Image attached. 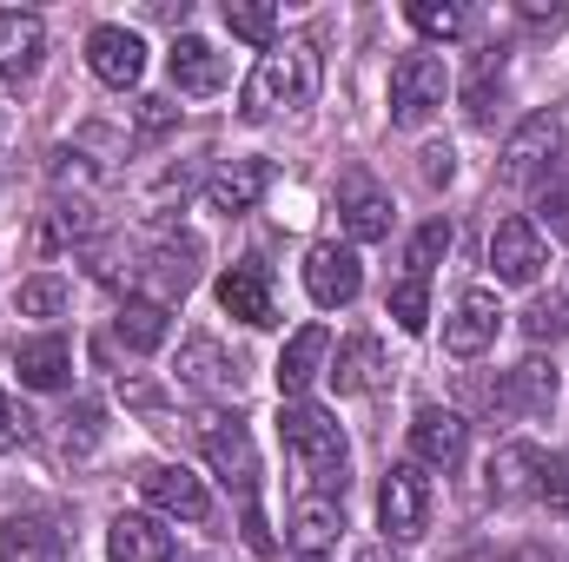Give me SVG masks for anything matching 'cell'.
Returning <instances> with one entry per match:
<instances>
[{"label": "cell", "instance_id": "obj_1", "mask_svg": "<svg viewBox=\"0 0 569 562\" xmlns=\"http://www.w3.org/2000/svg\"><path fill=\"white\" fill-rule=\"evenodd\" d=\"M318 100V47L311 40H279L259 53L252 80L239 87V113L246 120H279V113H305Z\"/></svg>", "mask_w": 569, "mask_h": 562}, {"label": "cell", "instance_id": "obj_2", "mask_svg": "<svg viewBox=\"0 0 569 562\" xmlns=\"http://www.w3.org/2000/svg\"><path fill=\"white\" fill-rule=\"evenodd\" d=\"M279 436H284V450L298 456V470L318 483V496H338V490H345L351 450H345V430H338L331 411H318V404H284Z\"/></svg>", "mask_w": 569, "mask_h": 562}, {"label": "cell", "instance_id": "obj_3", "mask_svg": "<svg viewBox=\"0 0 569 562\" xmlns=\"http://www.w3.org/2000/svg\"><path fill=\"white\" fill-rule=\"evenodd\" d=\"M443 93H450V67L437 53H405L391 67V120L398 127H425L443 107Z\"/></svg>", "mask_w": 569, "mask_h": 562}, {"label": "cell", "instance_id": "obj_4", "mask_svg": "<svg viewBox=\"0 0 569 562\" xmlns=\"http://www.w3.org/2000/svg\"><path fill=\"white\" fill-rule=\"evenodd\" d=\"M378 523L391 530V543H418L430 530V476L425 463H391L385 490H378Z\"/></svg>", "mask_w": 569, "mask_h": 562}, {"label": "cell", "instance_id": "obj_5", "mask_svg": "<svg viewBox=\"0 0 569 562\" xmlns=\"http://www.w3.org/2000/svg\"><path fill=\"white\" fill-rule=\"evenodd\" d=\"M199 436H206V456H212V470L226 476V490H239V503L252 510V496H259V450H252L246 423L239 418H206Z\"/></svg>", "mask_w": 569, "mask_h": 562}, {"label": "cell", "instance_id": "obj_6", "mask_svg": "<svg viewBox=\"0 0 569 562\" xmlns=\"http://www.w3.org/2000/svg\"><path fill=\"white\" fill-rule=\"evenodd\" d=\"M140 496L159 516H179V523H206V516H212V496H206V483H199L186 463H146Z\"/></svg>", "mask_w": 569, "mask_h": 562}, {"label": "cell", "instance_id": "obj_7", "mask_svg": "<svg viewBox=\"0 0 569 562\" xmlns=\"http://www.w3.org/2000/svg\"><path fill=\"white\" fill-rule=\"evenodd\" d=\"M219 304H226V318H239V324H279V291H272V265L266 259H239L226 279H219Z\"/></svg>", "mask_w": 569, "mask_h": 562}, {"label": "cell", "instance_id": "obj_8", "mask_svg": "<svg viewBox=\"0 0 569 562\" xmlns=\"http://www.w3.org/2000/svg\"><path fill=\"white\" fill-rule=\"evenodd\" d=\"M305 291H311V304H325V311H338V304H351L358 291H365V265H358V252L351 245H311L305 252Z\"/></svg>", "mask_w": 569, "mask_h": 562}, {"label": "cell", "instance_id": "obj_9", "mask_svg": "<svg viewBox=\"0 0 569 562\" xmlns=\"http://www.w3.org/2000/svg\"><path fill=\"white\" fill-rule=\"evenodd\" d=\"M133 279L152 284L146 298H159V304L186 298V291L199 284V239H159V245H146L140 265H133Z\"/></svg>", "mask_w": 569, "mask_h": 562}, {"label": "cell", "instance_id": "obj_10", "mask_svg": "<svg viewBox=\"0 0 569 562\" xmlns=\"http://www.w3.org/2000/svg\"><path fill=\"white\" fill-rule=\"evenodd\" d=\"M87 67H93V80L100 87H140L146 73V40L133 33V27H93L87 33Z\"/></svg>", "mask_w": 569, "mask_h": 562}, {"label": "cell", "instance_id": "obj_11", "mask_svg": "<svg viewBox=\"0 0 569 562\" xmlns=\"http://www.w3.org/2000/svg\"><path fill=\"white\" fill-rule=\"evenodd\" d=\"M543 265H550V245H543V232L530 219H503L490 232V272L503 284H537Z\"/></svg>", "mask_w": 569, "mask_h": 562}, {"label": "cell", "instance_id": "obj_12", "mask_svg": "<svg viewBox=\"0 0 569 562\" xmlns=\"http://www.w3.org/2000/svg\"><path fill=\"white\" fill-rule=\"evenodd\" d=\"M463 450H470V423L457 418V411L425 404V411L411 418V463H425V470H457Z\"/></svg>", "mask_w": 569, "mask_h": 562}, {"label": "cell", "instance_id": "obj_13", "mask_svg": "<svg viewBox=\"0 0 569 562\" xmlns=\"http://www.w3.org/2000/svg\"><path fill=\"white\" fill-rule=\"evenodd\" d=\"M338 212H345V232H351L358 245L391 239V192H385L371 172H345V179H338Z\"/></svg>", "mask_w": 569, "mask_h": 562}, {"label": "cell", "instance_id": "obj_14", "mask_svg": "<svg viewBox=\"0 0 569 562\" xmlns=\"http://www.w3.org/2000/svg\"><path fill=\"white\" fill-rule=\"evenodd\" d=\"M497 324H503V311H497V291L470 284V291L457 298V311L443 318V344H450V358H483V351L497 344Z\"/></svg>", "mask_w": 569, "mask_h": 562}, {"label": "cell", "instance_id": "obj_15", "mask_svg": "<svg viewBox=\"0 0 569 562\" xmlns=\"http://www.w3.org/2000/svg\"><path fill=\"white\" fill-rule=\"evenodd\" d=\"M563 152V127H557V113H537V120H523L510 145H503V185H537L543 179V165Z\"/></svg>", "mask_w": 569, "mask_h": 562}, {"label": "cell", "instance_id": "obj_16", "mask_svg": "<svg viewBox=\"0 0 569 562\" xmlns=\"http://www.w3.org/2000/svg\"><path fill=\"white\" fill-rule=\"evenodd\" d=\"M266 185H272V165H266V159H226V165L206 179V205H212L219 219H246V212H259Z\"/></svg>", "mask_w": 569, "mask_h": 562}, {"label": "cell", "instance_id": "obj_17", "mask_svg": "<svg viewBox=\"0 0 569 562\" xmlns=\"http://www.w3.org/2000/svg\"><path fill=\"white\" fill-rule=\"evenodd\" d=\"M490 404H497L503 418H550V404H557V364H543V358L510 364L503 384L490 391Z\"/></svg>", "mask_w": 569, "mask_h": 562}, {"label": "cell", "instance_id": "obj_18", "mask_svg": "<svg viewBox=\"0 0 569 562\" xmlns=\"http://www.w3.org/2000/svg\"><path fill=\"white\" fill-rule=\"evenodd\" d=\"M166 67H172V87L192 93V100H206V93H219V87L232 80V60H226L212 40H199V33H179L172 53H166Z\"/></svg>", "mask_w": 569, "mask_h": 562}, {"label": "cell", "instance_id": "obj_19", "mask_svg": "<svg viewBox=\"0 0 569 562\" xmlns=\"http://www.w3.org/2000/svg\"><path fill=\"white\" fill-rule=\"evenodd\" d=\"M179 384L199 391V398H239V391H246L239 358H226L212 338H192V344L179 351Z\"/></svg>", "mask_w": 569, "mask_h": 562}, {"label": "cell", "instance_id": "obj_20", "mask_svg": "<svg viewBox=\"0 0 569 562\" xmlns=\"http://www.w3.org/2000/svg\"><path fill=\"white\" fill-rule=\"evenodd\" d=\"M537 476H543V456L530 443H503L483 463V496L490 503H523V496H537Z\"/></svg>", "mask_w": 569, "mask_h": 562}, {"label": "cell", "instance_id": "obj_21", "mask_svg": "<svg viewBox=\"0 0 569 562\" xmlns=\"http://www.w3.org/2000/svg\"><path fill=\"white\" fill-rule=\"evenodd\" d=\"M0 562H67V530L53 516H7L0 523Z\"/></svg>", "mask_w": 569, "mask_h": 562}, {"label": "cell", "instance_id": "obj_22", "mask_svg": "<svg viewBox=\"0 0 569 562\" xmlns=\"http://www.w3.org/2000/svg\"><path fill=\"white\" fill-rule=\"evenodd\" d=\"M13 371H20L27 391H67V378H73V344H67L60 331L27 338V344L13 351Z\"/></svg>", "mask_w": 569, "mask_h": 562}, {"label": "cell", "instance_id": "obj_23", "mask_svg": "<svg viewBox=\"0 0 569 562\" xmlns=\"http://www.w3.org/2000/svg\"><path fill=\"white\" fill-rule=\"evenodd\" d=\"M325 358H331V331H325V324L291 331V344L279 351V391L284 398H305V391L325 378Z\"/></svg>", "mask_w": 569, "mask_h": 562}, {"label": "cell", "instance_id": "obj_24", "mask_svg": "<svg viewBox=\"0 0 569 562\" xmlns=\"http://www.w3.org/2000/svg\"><path fill=\"white\" fill-rule=\"evenodd\" d=\"M40 53H47V20L7 7V13H0V73H7V80H27V73L40 67Z\"/></svg>", "mask_w": 569, "mask_h": 562}, {"label": "cell", "instance_id": "obj_25", "mask_svg": "<svg viewBox=\"0 0 569 562\" xmlns=\"http://www.w3.org/2000/svg\"><path fill=\"white\" fill-rule=\"evenodd\" d=\"M325 378L338 384V398H358V391H378V384H385V344H378V338H365V331H358V338H345Z\"/></svg>", "mask_w": 569, "mask_h": 562}, {"label": "cell", "instance_id": "obj_26", "mask_svg": "<svg viewBox=\"0 0 569 562\" xmlns=\"http://www.w3.org/2000/svg\"><path fill=\"white\" fill-rule=\"evenodd\" d=\"M166 331H172V318H166V304L146 298V291H133V298L113 311V338H120L133 358H152V351L166 344Z\"/></svg>", "mask_w": 569, "mask_h": 562}, {"label": "cell", "instance_id": "obj_27", "mask_svg": "<svg viewBox=\"0 0 569 562\" xmlns=\"http://www.w3.org/2000/svg\"><path fill=\"white\" fill-rule=\"evenodd\" d=\"M107 556L113 562H172V530H159V516H113Z\"/></svg>", "mask_w": 569, "mask_h": 562}, {"label": "cell", "instance_id": "obj_28", "mask_svg": "<svg viewBox=\"0 0 569 562\" xmlns=\"http://www.w3.org/2000/svg\"><path fill=\"white\" fill-rule=\"evenodd\" d=\"M338 530H345V510H338V496H318V490H311V496H298V503H291V536H298L311 556H318V550H325Z\"/></svg>", "mask_w": 569, "mask_h": 562}, {"label": "cell", "instance_id": "obj_29", "mask_svg": "<svg viewBox=\"0 0 569 562\" xmlns=\"http://www.w3.org/2000/svg\"><path fill=\"white\" fill-rule=\"evenodd\" d=\"M67 304H73V284L53 279V272H40V279H27L13 291V311H20V318H60Z\"/></svg>", "mask_w": 569, "mask_h": 562}, {"label": "cell", "instance_id": "obj_30", "mask_svg": "<svg viewBox=\"0 0 569 562\" xmlns=\"http://www.w3.org/2000/svg\"><path fill=\"white\" fill-rule=\"evenodd\" d=\"M226 27L252 47H279V13L266 0H226Z\"/></svg>", "mask_w": 569, "mask_h": 562}, {"label": "cell", "instance_id": "obj_31", "mask_svg": "<svg viewBox=\"0 0 569 562\" xmlns=\"http://www.w3.org/2000/svg\"><path fill=\"white\" fill-rule=\"evenodd\" d=\"M405 20H411L425 40H457V33L470 27V13H463L457 0H411V7H405Z\"/></svg>", "mask_w": 569, "mask_h": 562}, {"label": "cell", "instance_id": "obj_32", "mask_svg": "<svg viewBox=\"0 0 569 562\" xmlns=\"http://www.w3.org/2000/svg\"><path fill=\"white\" fill-rule=\"evenodd\" d=\"M391 318H398V331L405 338H418L430 324V291H425V279H398L391 284Z\"/></svg>", "mask_w": 569, "mask_h": 562}, {"label": "cell", "instance_id": "obj_33", "mask_svg": "<svg viewBox=\"0 0 569 562\" xmlns=\"http://www.w3.org/2000/svg\"><path fill=\"white\" fill-rule=\"evenodd\" d=\"M450 252V219H430L425 232L411 239V252H405V265H411V279H425L430 284V272H437V259Z\"/></svg>", "mask_w": 569, "mask_h": 562}, {"label": "cell", "instance_id": "obj_34", "mask_svg": "<svg viewBox=\"0 0 569 562\" xmlns=\"http://www.w3.org/2000/svg\"><path fill=\"white\" fill-rule=\"evenodd\" d=\"M100 443V404H73L67 418H60V450L67 456H87Z\"/></svg>", "mask_w": 569, "mask_h": 562}, {"label": "cell", "instance_id": "obj_35", "mask_svg": "<svg viewBox=\"0 0 569 562\" xmlns=\"http://www.w3.org/2000/svg\"><path fill=\"white\" fill-rule=\"evenodd\" d=\"M523 331H530V338H569V291L563 298H537V304L523 311Z\"/></svg>", "mask_w": 569, "mask_h": 562}, {"label": "cell", "instance_id": "obj_36", "mask_svg": "<svg viewBox=\"0 0 569 562\" xmlns=\"http://www.w3.org/2000/svg\"><path fill=\"white\" fill-rule=\"evenodd\" d=\"M537 496H550V503H563V510H569V450H563V456H543Z\"/></svg>", "mask_w": 569, "mask_h": 562}, {"label": "cell", "instance_id": "obj_37", "mask_svg": "<svg viewBox=\"0 0 569 562\" xmlns=\"http://www.w3.org/2000/svg\"><path fill=\"white\" fill-rule=\"evenodd\" d=\"M20 443H27V418H20V404L0 391V456H7V450H20Z\"/></svg>", "mask_w": 569, "mask_h": 562}, {"label": "cell", "instance_id": "obj_38", "mask_svg": "<svg viewBox=\"0 0 569 562\" xmlns=\"http://www.w3.org/2000/svg\"><path fill=\"white\" fill-rule=\"evenodd\" d=\"M543 225H550L557 239H569V185H557V192L543 199Z\"/></svg>", "mask_w": 569, "mask_h": 562}, {"label": "cell", "instance_id": "obj_39", "mask_svg": "<svg viewBox=\"0 0 569 562\" xmlns=\"http://www.w3.org/2000/svg\"><path fill=\"white\" fill-rule=\"evenodd\" d=\"M450 172H457V152H450V145H425V179L430 185H443Z\"/></svg>", "mask_w": 569, "mask_h": 562}, {"label": "cell", "instance_id": "obj_40", "mask_svg": "<svg viewBox=\"0 0 569 562\" xmlns=\"http://www.w3.org/2000/svg\"><path fill=\"white\" fill-rule=\"evenodd\" d=\"M172 127V100H140V133H166Z\"/></svg>", "mask_w": 569, "mask_h": 562}, {"label": "cell", "instance_id": "obj_41", "mask_svg": "<svg viewBox=\"0 0 569 562\" xmlns=\"http://www.w3.org/2000/svg\"><path fill=\"white\" fill-rule=\"evenodd\" d=\"M246 543H252L259 556L272 550V530H266V516H259V510H246Z\"/></svg>", "mask_w": 569, "mask_h": 562}, {"label": "cell", "instance_id": "obj_42", "mask_svg": "<svg viewBox=\"0 0 569 562\" xmlns=\"http://www.w3.org/2000/svg\"><path fill=\"white\" fill-rule=\"evenodd\" d=\"M358 562H398V556H391L385 543H371V550H358Z\"/></svg>", "mask_w": 569, "mask_h": 562}, {"label": "cell", "instance_id": "obj_43", "mask_svg": "<svg viewBox=\"0 0 569 562\" xmlns=\"http://www.w3.org/2000/svg\"><path fill=\"white\" fill-rule=\"evenodd\" d=\"M477 562H537L530 550H503V556H477Z\"/></svg>", "mask_w": 569, "mask_h": 562}, {"label": "cell", "instance_id": "obj_44", "mask_svg": "<svg viewBox=\"0 0 569 562\" xmlns=\"http://www.w3.org/2000/svg\"><path fill=\"white\" fill-rule=\"evenodd\" d=\"M291 562H325V556H311V550H305V556H291Z\"/></svg>", "mask_w": 569, "mask_h": 562}, {"label": "cell", "instance_id": "obj_45", "mask_svg": "<svg viewBox=\"0 0 569 562\" xmlns=\"http://www.w3.org/2000/svg\"><path fill=\"white\" fill-rule=\"evenodd\" d=\"M172 562H199V556H172Z\"/></svg>", "mask_w": 569, "mask_h": 562}]
</instances>
